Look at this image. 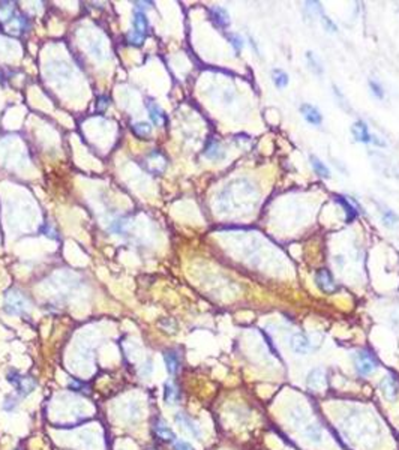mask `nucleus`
Returning a JSON list of instances; mask_svg holds the SVG:
<instances>
[{
  "label": "nucleus",
  "instance_id": "f257e3e1",
  "mask_svg": "<svg viewBox=\"0 0 399 450\" xmlns=\"http://www.w3.org/2000/svg\"><path fill=\"white\" fill-rule=\"evenodd\" d=\"M147 29H149V21L146 17V11L135 8L134 18H132V30L128 33V44L134 47H140L146 39Z\"/></svg>",
  "mask_w": 399,
  "mask_h": 450
},
{
  "label": "nucleus",
  "instance_id": "f03ea898",
  "mask_svg": "<svg viewBox=\"0 0 399 450\" xmlns=\"http://www.w3.org/2000/svg\"><path fill=\"white\" fill-rule=\"evenodd\" d=\"M27 309V300L18 290H9L5 296V311L9 315H21Z\"/></svg>",
  "mask_w": 399,
  "mask_h": 450
},
{
  "label": "nucleus",
  "instance_id": "7ed1b4c3",
  "mask_svg": "<svg viewBox=\"0 0 399 450\" xmlns=\"http://www.w3.org/2000/svg\"><path fill=\"white\" fill-rule=\"evenodd\" d=\"M8 381L15 387V390L21 395V396H29L35 387H36V383L32 377L29 375H23L17 371H9L8 375H6Z\"/></svg>",
  "mask_w": 399,
  "mask_h": 450
},
{
  "label": "nucleus",
  "instance_id": "20e7f679",
  "mask_svg": "<svg viewBox=\"0 0 399 450\" xmlns=\"http://www.w3.org/2000/svg\"><path fill=\"white\" fill-rule=\"evenodd\" d=\"M354 366L359 375L365 377L372 374L377 369V360L372 353L366 350H360L354 354Z\"/></svg>",
  "mask_w": 399,
  "mask_h": 450
},
{
  "label": "nucleus",
  "instance_id": "39448f33",
  "mask_svg": "<svg viewBox=\"0 0 399 450\" xmlns=\"http://www.w3.org/2000/svg\"><path fill=\"white\" fill-rule=\"evenodd\" d=\"M315 284L326 294H333V293H336L339 290L338 284L335 282L333 275L327 269H318L317 270V273H315Z\"/></svg>",
  "mask_w": 399,
  "mask_h": 450
},
{
  "label": "nucleus",
  "instance_id": "423d86ee",
  "mask_svg": "<svg viewBox=\"0 0 399 450\" xmlns=\"http://www.w3.org/2000/svg\"><path fill=\"white\" fill-rule=\"evenodd\" d=\"M380 390H381V393L384 395L386 399L395 401L398 398V393H399V383L395 377L386 375L380 383Z\"/></svg>",
  "mask_w": 399,
  "mask_h": 450
},
{
  "label": "nucleus",
  "instance_id": "0eeeda50",
  "mask_svg": "<svg viewBox=\"0 0 399 450\" xmlns=\"http://www.w3.org/2000/svg\"><path fill=\"white\" fill-rule=\"evenodd\" d=\"M327 386V378H326V372L321 368L312 369L308 375V387L311 390H323Z\"/></svg>",
  "mask_w": 399,
  "mask_h": 450
},
{
  "label": "nucleus",
  "instance_id": "6e6552de",
  "mask_svg": "<svg viewBox=\"0 0 399 450\" xmlns=\"http://www.w3.org/2000/svg\"><path fill=\"white\" fill-rule=\"evenodd\" d=\"M290 347L297 354H306L311 348V342L306 335L303 333H294L290 339Z\"/></svg>",
  "mask_w": 399,
  "mask_h": 450
},
{
  "label": "nucleus",
  "instance_id": "1a4fd4ad",
  "mask_svg": "<svg viewBox=\"0 0 399 450\" xmlns=\"http://www.w3.org/2000/svg\"><path fill=\"white\" fill-rule=\"evenodd\" d=\"M300 113L303 114V117L306 119V122L311 123V125L318 126V125H321V122H323V114H321V111H320L317 107L311 105V104H303V105H300Z\"/></svg>",
  "mask_w": 399,
  "mask_h": 450
},
{
  "label": "nucleus",
  "instance_id": "9d476101",
  "mask_svg": "<svg viewBox=\"0 0 399 450\" xmlns=\"http://www.w3.org/2000/svg\"><path fill=\"white\" fill-rule=\"evenodd\" d=\"M164 362H165V368L168 371L170 375H176L180 369V357L177 354V351L174 350H167L164 351Z\"/></svg>",
  "mask_w": 399,
  "mask_h": 450
},
{
  "label": "nucleus",
  "instance_id": "9b49d317",
  "mask_svg": "<svg viewBox=\"0 0 399 450\" xmlns=\"http://www.w3.org/2000/svg\"><path fill=\"white\" fill-rule=\"evenodd\" d=\"M176 422H177L180 426H183L188 432H191L195 438H200V437H201V431H200V428L197 426V423H195L189 416H186L185 413H177V414H176Z\"/></svg>",
  "mask_w": 399,
  "mask_h": 450
},
{
  "label": "nucleus",
  "instance_id": "f8f14e48",
  "mask_svg": "<svg viewBox=\"0 0 399 450\" xmlns=\"http://www.w3.org/2000/svg\"><path fill=\"white\" fill-rule=\"evenodd\" d=\"M153 431H155V435L158 438H161L162 441H174L176 440V435L174 432L168 428V425L162 420V419H158L153 425Z\"/></svg>",
  "mask_w": 399,
  "mask_h": 450
},
{
  "label": "nucleus",
  "instance_id": "ddd939ff",
  "mask_svg": "<svg viewBox=\"0 0 399 450\" xmlns=\"http://www.w3.org/2000/svg\"><path fill=\"white\" fill-rule=\"evenodd\" d=\"M209 12H210L212 21H213L218 27H222V29L228 27V24H230V17H228V12H227L224 8H221V6H213V8H210Z\"/></svg>",
  "mask_w": 399,
  "mask_h": 450
},
{
  "label": "nucleus",
  "instance_id": "4468645a",
  "mask_svg": "<svg viewBox=\"0 0 399 450\" xmlns=\"http://www.w3.org/2000/svg\"><path fill=\"white\" fill-rule=\"evenodd\" d=\"M351 131H353V135L357 141H360V143H371L372 141V135H371V132H369L365 122H362V120L356 122L353 125Z\"/></svg>",
  "mask_w": 399,
  "mask_h": 450
},
{
  "label": "nucleus",
  "instance_id": "2eb2a0df",
  "mask_svg": "<svg viewBox=\"0 0 399 450\" xmlns=\"http://www.w3.org/2000/svg\"><path fill=\"white\" fill-rule=\"evenodd\" d=\"M15 3L14 2H2L0 3V23H11L15 17Z\"/></svg>",
  "mask_w": 399,
  "mask_h": 450
},
{
  "label": "nucleus",
  "instance_id": "dca6fc26",
  "mask_svg": "<svg viewBox=\"0 0 399 450\" xmlns=\"http://www.w3.org/2000/svg\"><path fill=\"white\" fill-rule=\"evenodd\" d=\"M204 156H206L207 159H212V161H221V159L225 158V152H224V149L221 147L219 143L210 141V143L207 144L206 150H204Z\"/></svg>",
  "mask_w": 399,
  "mask_h": 450
},
{
  "label": "nucleus",
  "instance_id": "f3484780",
  "mask_svg": "<svg viewBox=\"0 0 399 450\" xmlns=\"http://www.w3.org/2000/svg\"><path fill=\"white\" fill-rule=\"evenodd\" d=\"M147 110H149V114H150V119L152 122L156 125V126H162L165 123V114L162 111V108L155 104V102H149L147 104Z\"/></svg>",
  "mask_w": 399,
  "mask_h": 450
},
{
  "label": "nucleus",
  "instance_id": "a211bd4d",
  "mask_svg": "<svg viewBox=\"0 0 399 450\" xmlns=\"http://www.w3.org/2000/svg\"><path fill=\"white\" fill-rule=\"evenodd\" d=\"M27 27H29L27 18L23 17V15H18V14L14 17V20L11 23H8V30L12 32V33H17V35L23 33L24 30H27Z\"/></svg>",
  "mask_w": 399,
  "mask_h": 450
},
{
  "label": "nucleus",
  "instance_id": "6ab92c4d",
  "mask_svg": "<svg viewBox=\"0 0 399 450\" xmlns=\"http://www.w3.org/2000/svg\"><path fill=\"white\" fill-rule=\"evenodd\" d=\"M164 399H165V404H168V405H174V404L179 402L180 393H179L177 387L173 383H165V386H164Z\"/></svg>",
  "mask_w": 399,
  "mask_h": 450
},
{
  "label": "nucleus",
  "instance_id": "aec40b11",
  "mask_svg": "<svg viewBox=\"0 0 399 450\" xmlns=\"http://www.w3.org/2000/svg\"><path fill=\"white\" fill-rule=\"evenodd\" d=\"M272 80H273V84L278 89H284L288 84V74L282 69H273L272 71Z\"/></svg>",
  "mask_w": 399,
  "mask_h": 450
},
{
  "label": "nucleus",
  "instance_id": "412c9836",
  "mask_svg": "<svg viewBox=\"0 0 399 450\" xmlns=\"http://www.w3.org/2000/svg\"><path fill=\"white\" fill-rule=\"evenodd\" d=\"M126 225H128V221L125 218H116L110 222L108 230L114 234H123L126 230Z\"/></svg>",
  "mask_w": 399,
  "mask_h": 450
},
{
  "label": "nucleus",
  "instance_id": "4be33fe9",
  "mask_svg": "<svg viewBox=\"0 0 399 450\" xmlns=\"http://www.w3.org/2000/svg\"><path fill=\"white\" fill-rule=\"evenodd\" d=\"M311 165H312V168H314V171L318 174V176H321V177H330V170L324 165V162L323 161H320L317 156H311Z\"/></svg>",
  "mask_w": 399,
  "mask_h": 450
},
{
  "label": "nucleus",
  "instance_id": "5701e85b",
  "mask_svg": "<svg viewBox=\"0 0 399 450\" xmlns=\"http://www.w3.org/2000/svg\"><path fill=\"white\" fill-rule=\"evenodd\" d=\"M132 129H134V132L138 135V137H147V135H150V132H152V125L149 123V122H137V123H134V126H132Z\"/></svg>",
  "mask_w": 399,
  "mask_h": 450
},
{
  "label": "nucleus",
  "instance_id": "b1692460",
  "mask_svg": "<svg viewBox=\"0 0 399 450\" xmlns=\"http://www.w3.org/2000/svg\"><path fill=\"white\" fill-rule=\"evenodd\" d=\"M338 201L344 206V209H345V213H347V221L350 222V221H353L354 218H356V215H357V212H356V209L348 203V201H345L344 200V197H338Z\"/></svg>",
  "mask_w": 399,
  "mask_h": 450
},
{
  "label": "nucleus",
  "instance_id": "393cba45",
  "mask_svg": "<svg viewBox=\"0 0 399 450\" xmlns=\"http://www.w3.org/2000/svg\"><path fill=\"white\" fill-rule=\"evenodd\" d=\"M306 59H308V62H309V65H311V68H312V71H314L315 74H321V72H323L321 63L318 62V59H317L311 51L306 53Z\"/></svg>",
  "mask_w": 399,
  "mask_h": 450
},
{
  "label": "nucleus",
  "instance_id": "a878e982",
  "mask_svg": "<svg viewBox=\"0 0 399 450\" xmlns=\"http://www.w3.org/2000/svg\"><path fill=\"white\" fill-rule=\"evenodd\" d=\"M383 222L386 224V225H389V227H392V225H395L396 222H398V216H396V213L393 212V210H384V213H383Z\"/></svg>",
  "mask_w": 399,
  "mask_h": 450
},
{
  "label": "nucleus",
  "instance_id": "bb28decb",
  "mask_svg": "<svg viewBox=\"0 0 399 450\" xmlns=\"http://www.w3.org/2000/svg\"><path fill=\"white\" fill-rule=\"evenodd\" d=\"M369 86H371V90H372V93H374L377 98H380V99H383V98H384V90H383V87L380 86V83H377V81L371 80V81H369Z\"/></svg>",
  "mask_w": 399,
  "mask_h": 450
},
{
  "label": "nucleus",
  "instance_id": "cd10ccee",
  "mask_svg": "<svg viewBox=\"0 0 399 450\" xmlns=\"http://www.w3.org/2000/svg\"><path fill=\"white\" fill-rule=\"evenodd\" d=\"M230 41H231V45L234 47V50L239 53L240 50H242V47H243V39L239 36V35H230Z\"/></svg>",
  "mask_w": 399,
  "mask_h": 450
},
{
  "label": "nucleus",
  "instance_id": "c85d7f7f",
  "mask_svg": "<svg viewBox=\"0 0 399 450\" xmlns=\"http://www.w3.org/2000/svg\"><path fill=\"white\" fill-rule=\"evenodd\" d=\"M306 434H308V437L311 438V440H320V437H321V432H320V429L318 428H315V426H311V428H308L306 429Z\"/></svg>",
  "mask_w": 399,
  "mask_h": 450
},
{
  "label": "nucleus",
  "instance_id": "c756f323",
  "mask_svg": "<svg viewBox=\"0 0 399 450\" xmlns=\"http://www.w3.org/2000/svg\"><path fill=\"white\" fill-rule=\"evenodd\" d=\"M321 23H323V26H324V29H327L329 32H336V24L330 20V18H327V17H321Z\"/></svg>",
  "mask_w": 399,
  "mask_h": 450
},
{
  "label": "nucleus",
  "instance_id": "7c9ffc66",
  "mask_svg": "<svg viewBox=\"0 0 399 450\" xmlns=\"http://www.w3.org/2000/svg\"><path fill=\"white\" fill-rule=\"evenodd\" d=\"M174 450H194V447L186 441H176Z\"/></svg>",
  "mask_w": 399,
  "mask_h": 450
}]
</instances>
